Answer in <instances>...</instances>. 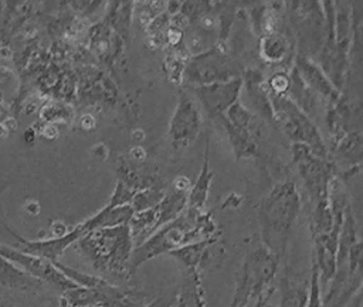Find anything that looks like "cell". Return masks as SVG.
I'll return each mask as SVG.
<instances>
[{
  "label": "cell",
  "instance_id": "10",
  "mask_svg": "<svg viewBox=\"0 0 363 307\" xmlns=\"http://www.w3.org/2000/svg\"><path fill=\"white\" fill-rule=\"evenodd\" d=\"M242 85L244 80L241 77H235L228 81L190 87L189 92L197 101L200 109L211 119L217 121L234 102L238 101Z\"/></svg>",
  "mask_w": 363,
  "mask_h": 307
},
{
  "label": "cell",
  "instance_id": "33",
  "mask_svg": "<svg viewBox=\"0 0 363 307\" xmlns=\"http://www.w3.org/2000/svg\"><path fill=\"white\" fill-rule=\"evenodd\" d=\"M0 307H17V306H14L7 297H4V296L0 293Z\"/></svg>",
  "mask_w": 363,
  "mask_h": 307
},
{
  "label": "cell",
  "instance_id": "23",
  "mask_svg": "<svg viewBox=\"0 0 363 307\" xmlns=\"http://www.w3.org/2000/svg\"><path fill=\"white\" fill-rule=\"evenodd\" d=\"M289 51L286 37L278 31L262 36L259 40V55L268 63H281Z\"/></svg>",
  "mask_w": 363,
  "mask_h": 307
},
{
  "label": "cell",
  "instance_id": "18",
  "mask_svg": "<svg viewBox=\"0 0 363 307\" xmlns=\"http://www.w3.org/2000/svg\"><path fill=\"white\" fill-rule=\"evenodd\" d=\"M41 284V281L31 277L0 254V286L17 291H28L38 289Z\"/></svg>",
  "mask_w": 363,
  "mask_h": 307
},
{
  "label": "cell",
  "instance_id": "20",
  "mask_svg": "<svg viewBox=\"0 0 363 307\" xmlns=\"http://www.w3.org/2000/svg\"><path fill=\"white\" fill-rule=\"evenodd\" d=\"M286 97H289L294 101V104L298 108H301L308 117L313 115L318 109L319 97L311 88H308V85L302 81V78L299 77L294 67L289 74V88Z\"/></svg>",
  "mask_w": 363,
  "mask_h": 307
},
{
  "label": "cell",
  "instance_id": "32",
  "mask_svg": "<svg viewBox=\"0 0 363 307\" xmlns=\"http://www.w3.org/2000/svg\"><path fill=\"white\" fill-rule=\"evenodd\" d=\"M345 307H362V290H359Z\"/></svg>",
  "mask_w": 363,
  "mask_h": 307
},
{
  "label": "cell",
  "instance_id": "35",
  "mask_svg": "<svg viewBox=\"0 0 363 307\" xmlns=\"http://www.w3.org/2000/svg\"><path fill=\"white\" fill-rule=\"evenodd\" d=\"M58 307H69V306H68L62 298H60V304H58Z\"/></svg>",
  "mask_w": 363,
  "mask_h": 307
},
{
  "label": "cell",
  "instance_id": "9",
  "mask_svg": "<svg viewBox=\"0 0 363 307\" xmlns=\"http://www.w3.org/2000/svg\"><path fill=\"white\" fill-rule=\"evenodd\" d=\"M203 126V112L193 95L183 90L169 122V138L174 151L190 146Z\"/></svg>",
  "mask_w": 363,
  "mask_h": 307
},
{
  "label": "cell",
  "instance_id": "28",
  "mask_svg": "<svg viewBox=\"0 0 363 307\" xmlns=\"http://www.w3.org/2000/svg\"><path fill=\"white\" fill-rule=\"evenodd\" d=\"M288 88H289V75L286 72L279 71L269 78L267 92L274 95H286Z\"/></svg>",
  "mask_w": 363,
  "mask_h": 307
},
{
  "label": "cell",
  "instance_id": "25",
  "mask_svg": "<svg viewBox=\"0 0 363 307\" xmlns=\"http://www.w3.org/2000/svg\"><path fill=\"white\" fill-rule=\"evenodd\" d=\"M164 190L163 186H155V188H147L143 190L136 192L130 202V208L133 212H140L149 208H153L155 205L159 203V200L163 198Z\"/></svg>",
  "mask_w": 363,
  "mask_h": 307
},
{
  "label": "cell",
  "instance_id": "24",
  "mask_svg": "<svg viewBox=\"0 0 363 307\" xmlns=\"http://www.w3.org/2000/svg\"><path fill=\"white\" fill-rule=\"evenodd\" d=\"M225 119L234 125L235 128H240L242 131L247 132H252L255 135H258V125L255 122L254 115L250 112V109L238 99L237 102H234L224 114Z\"/></svg>",
  "mask_w": 363,
  "mask_h": 307
},
{
  "label": "cell",
  "instance_id": "27",
  "mask_svg": "<svg viewBox=\"0 0 363 307\" xmlns=\"http://www.w3.org/2000/svg\"><path fill=\"white\" fill-rule=\"evenodd\" d=\"M135 195H136V192L133 189H130L129 186H126L122 182L116 181V186L113 189V193H112V196H111V199L108 200L106 205H109V206L130 205V202H132Z\"/></svg>",
  "mask_w": 363,
  "mask_h": 307
},
{
  "label": "cell",
  "instance_id": "5",
  "mask_svg": "<svg viewBox=\"0 0 363 307\" xmlns=\"http://www.w3.org/2000/svg\"><path fill=\"white\" fill-rule=\"evenodd\" d=\"M267 97L274 124L281 128L292 144H302L308 146L319 158H330L329 149L311 117L298 108L286 95H274L267 92Z\"/></svg>",
  "mask_w": 363,
  "mask_h": 307
},
{
  "label": "cell",
  "instance_id": "26",
  "mask_svg": "<svg viewBox=\"0 0 363 307\" xmlns=\"http://www.w3.org/2000/svg\"><path fill=\"white\" fill-rule=\"evenodd\" d=\"M306 307H323L322 289H320V283H319V273H318L316 264L313 262H312L311 280H309V287H308Z\"/></svg>",
  "mask_w": 363,
  "mask_h": 307
},
{
  "label": "cell",
  "instance_id": "12",
  "mask_svg": "<svg viewBox=\"0 0 363 307\" xmlns=\"http://www.w3.org/2000/svg\"><path fill=\"white\" fill-rule=\"evenodd\" d=\"M10 233L16 239V243L13 244V247L30 254L44 257L50 262H58V259L64 254V252L69 246L75 244V242L82 236L78 225L71 227V230L62 237H43L38 240H28L16 235L14 232H10Z\"/></svg>",
  "mask_w": 363,
  "mask_h": 307
},
{
  "label": "cell",
  "instance_id": "7",
  "mask_svg": "<svg viewBox=\"0 0 363 307\" xmlns=\"http://www.w3.org/2000/svg\"><path fill=\"white\" fill-rule=\"evenodd\" d=\"M292 159L313 205L328 199L329 183L337 175L336 162L332 158L316 156L302 144H292Z\"/></svg>",
  "mask_w": 363,
  "mask_h": 307
},
{
  "label": "cell",
  "instance_id": "30",
  "mask_svg": "<svg viewBox=\"0 0 363 307\" xmlns=\"http://www.w3.org/2000/svg\"><path fill=\"white\" fill-rule=\"evenodd\" d=\"M71 229L61 220H54L50 226V235L47 237H62L65 236Z\"/></svg>",
  "mask_w": 363,
  "mask_h": 307
},
{
  "label": "cell",
  "instance_id": "21",
  "mask_svg": "<svg viewBox=\"0 0 363 307\" xmlns=\"http://www.w3.org/2000/svg\"><path fill=\"white\" fill-rule=\"evenodd\" d=\"M216 242H217V239H207V240L194 242V243L186 244L180 249H176V250L170 252L169 254L172 257H174L184 267V270H191V269L200 270L201 264L208 257L210 247Z\"/></svg>",
  "mask_w": 363,
  "mask_h": 307
},
{
  "label": "cell",
  "instance_id": "16",
  "mask_svg": "<svg viewBox=\"0 0 363 307\" xmlns=\"http://www.w3.org/2000/svg\"><path fill=\"white\" fill-rule=\"evenodd\" d=\"M225 129L233 154L235 161H241L245 158H255L258 156L259 151H258V142H257V136L252 132H247L242 131L240 128H235L234 125H231L225 117L223 115L221 118L217 119Z\"/></svg>",
  "mask_w": 363,
  "mask_h": 307
},
{
  "label": "cell",
  "instance_id": "2",
  "mask_svg": "<svg viewBox=\"0 0 363 307\" xmlns=\"http://www.w3.org/2000/svg\"><path fill=\"white\" fill-rule=\"evenodd\" d=\"M301 206L299 190L291 179L275 183L258 206L262 246L279 260L285 256Z\"/></svg>",
  "mask_w": 363,
  "mask_h": 307
},
{
  "label": "cell",
  "instance_id": "3",
  "mask_svg": "<svg viewBox=\"0 0 363 307\" xmlns=\"http://www.w3.org/2000/svg\"><path fill=\"white\" fill-rule=\"evenodd\" d=\"M75 243L101 276L105 274L116 279L130 277L129 266L135 243L128 225L89 230Z\"/></svg>",
  "mask_w": 363,
  "mask_h": 307
},
{
  "label": "cell",
  "instance_id": "13",
  "mask_svg": "<svg viewBox=\"0 0 363 307\" xmlns=\"http://www.w3.org/2000/svg\"><path fill=\"white\" fill-rule=\"evenodd\" d=\"M294 68L302 81L308 85V88H311L318 97L328 99L332 105L340 99V91L333 85V82L315 60L296 54Z\"/></svg>",
  "mask_w": 363,
  "mask_h": 307
},
{
  "label": "cell",
  "instance_id": "31",
  "mask_svg": "<svg viewBox=\"0 0 363 307\" xmlns=\"http://www.w3.org/2000/svg\"><path fill=\"white\" fill-rule=\"evenodd\" d=\"M271 296L272 294L261 296L259 298H257L252 303H250L247 307H275L274 304H271Z\"/></svg>",
  "mask_w": 363,
  "mask_h": 307
},
{
  "label": "cell",
  "instance_id": "14",
  "mask_svg": "<svg viewBox=\"0 0 363 307\" xmlns=\"http://www.w3.org/2000/svg\"><path fill=\"white\" fill-rule=\"evenodd\" d=\"M133 209L130 205H122V206H109L105 205L101 210H98L95 215L88 217L86 220L78 223V227L82 235H85L89 230L101 229V227H115L121 225H128L130 217L133 216Z\"/></svg>",
  "mask_w": 363,
  "mask_h": 307
},
{
  "label": "cell",
  "instance_id": "4",
  "mask_svg": "<svg viewBox=\"0 0 363 307\" xmlns=\"http://www.w3.org/2000/svg\"><path fill=\"white\" fill-rule=\"evenodd\" d=\"M279 262L281 260L264 246L248 253L237 276L231 307H247L261 296L272 294V283Z\"/></svg>",
  "mask_w": 363,
  "mask_h": 307
},
{
  "label": "cell",
  "instance_id": "6",
  "mask_svg": "<svg viewBox=\"0 0 363 307\" xmlns=\"http://www.w3.org/2000/svg\"><path fill=\"white\" fill-rule=\"evenodd\" d=\"M289 7L291 21L295 28L298 41V54L315 60L319 54L325 38V16L322 3L316 1H292Z\"/></svg>",
  "mask_w": 363,
  "mask_h": 307
},
{
  "label": "cell",
  "instance_id": "8",
  "mask_svg": "<svg viewBox=\"0 0 363 307\" xmlns=\"http://www.w3.org/2000/svg\"><path fill=\"white\" fill-rule=\"evenodd\" d=\"M235 77H241L238 65L218 47L191 57L183 68V78L190 87L228 81Z\"/></svg>",
  "mask_w": 363,
  "mask_h": 307
},
{
  "label": "cell",
  "instance_id": "19",
  "mask_svg": "<svg viewBox=\"0 0 363 307\" xmlns=\"http://www.w3.org/2000/svg\"><path fill=\"white\" fill-rule=\"evenodd\" d=\"M362 134L360 131H349L335 141L333 151L329 152L335 161H342L352 166H359L362 159Z\"/></svg>",
  "mask_w": 363,
  "mask_h": 307
},
{
  "label": "cell",
  "instance_id": "11",
  "mask_svg": "<svg viewBox=\"0 0 363 307\" xmlns=\"http://www.w3.org/2000/svg\"><path fill=\"white\" fill-rule=\"evenodd\" d=\"M0 254L10 260L11 263H14L21 270H24L31 277L37 279L41 283L51 284L62 293L68 289L77 287V284H74L68 277H65L52 262L44 257L26 253L23 250H18L13 246L3 243H0Z\"/></svg>",
  "mask_w": 363,
  "mask_h": 307
},
{
  "label": "cell",
  "instance_id": "22",
  "mask_svg": "<svg viewBox=\"0 0 363 307\" xmlns=\"http://www.w3.org/2000/svg\"><path fill=\"white\" fill-rule=\"evenodd\" d=\"M279 307H306L308 287L305 283H298L285 274L279 280Z\"/></svg>",
  "mask_w": 363,
  "mask_h": 307
},
{
  "label": "cell",
  "instance_id": "1",
  "mask_svg": "<svg viewBox=\"0 0 363 307\" xmlns=\"http://www.w3.org/2000/svg\"><path fill=\"white\" fill-rule=\"evenodd\" d=\"M218 235L220 230L211 212L186 208L176 219L159 227L143 243L133 249L129 274L132 277L142 264L160 254H169L194 242L218 239Z\"/></svg>",
  "mask_w": 363,
  "mask_h": 307
},
{
  "label": "cell",
  "instance_id": "34",
  "mask_svg": "<svg viewBox=\"0 0 363 307\" xmlns=\"http://www.w3.org/2000/svg\"><path fill=\"white\" fill-rule=\"evenodd\" d=\"M24 139H26L27 144H31V142L34 141V131H33V129H27Z\"/></svg>",
  "mask_w": 363,
  "mask_h": 307
},
{
  "label": "cell",
  "instance_id": "29",
  "mask_svg": "<svg viewBox=\"0 0 363 307\" xmlns=\"http://www.w3.org/2000/svg\"><path fill=\"white\" fill-rule=\"evenodd\" d=\"M176 303V291L162 294L160 297L155 298L153 301L143 304L142 307H172Z\"/></svg>",
  "mask_w": 363,
  "mask_h": 307
},
{
  "label": "cell",
  "instance_id": "17",
  "mask_svg": "<svg viewBox=\"0 0 363 307\" xmlns=\"http://www.w3.org/2000/svg\"><path fill=\"white\" fill-rule=\"evenodd\" d=\"M214 178V172L210 169L208 162V139L206 141V152L203 158V163L200 168V172L194 181V183L190 186L187 193V209L193 210H204L208 192L211 188V181Z\"/></svg>",
  "mask_w": 363,
  "mask_h": 307
},
{
  "label": "cell",
  "instance_id": "15",
  "mask_svg": "<svg viewBox=\"0 0 363 307\" xmlns=\"http://www.w3.org/2000/svg\"><path fill=\"white\" fill-rule=\"evenodd\" d=\"M177 307H207L201 270H184L182 283L176 290Z\"/></svg>",
  "mask_w": 363,
  "mask_h": 307
}]
</instances>
